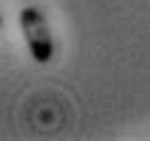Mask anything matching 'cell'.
<instances>
[{
  "mask_svg": "<svg viewBox=\"0 0 150 141\" xmlns=\"http://www.w3.org/2000/svg\"><path fill=\"white\" fill-rule=\"evenodd\" d=\"M18 24H21L24 39H27L30 57L36 63H51L54 60V36H51V27H48L45 12L39 6H24L18 12Z\"/></svg>",
  "mask_w": 150,
  "mask_h": 141,
  "instance_id": "obj_1",
  "label": "cell"
},
{
  "mask_svg": "<svg viewBox=\"0 0 150 141\" xmlns=\"http://www.w3.org/2000/svg\"><path fill=\"white\" fill-rule=\"evenodd\" d=\"M0 27H3V15H0Z\"/></svg>",
  "mask_w": 150,
  "mask_h": 141,
  "instance_id": "obj_2",
  "label": "cell"
}]
</instances>
